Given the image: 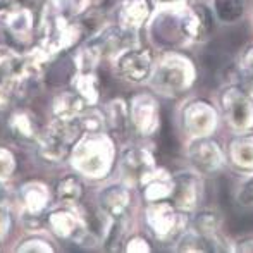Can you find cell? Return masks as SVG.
I'll list each match as a JSON object with an SVG mask.
<instances>
[{
	"label": "cell",
	"mask_w": 253,
	"mask_h": 253,
	"mask_svg": "<svg viewBox=\"0 0 253 253\" xmlns=\"http://www.w3.org/2000/svg\"><path fill=\"white\" fill-rule=\"evenodd\" d=\"M71 84H73V90L86 100L88 105H97L98 103L100 83H98V78L95 73H80V71H76Z\"/></svg>",
	"instance_id": "cell-23"
},
{
	"label": "cell",
	"mask_w": 253,
	"mask_h": 253,
	"mask_svg": "<svg viewBox=\"0 0 253 253\" xmlns=\"http://www.w3.org/2000/svg\"><path fill=\"white\" fill-rule=\"evenodd\" d=\"M205 177H202L193 169H179L172 172V191H170L169 200L188 213H193L200 209L205 193Z\"/></svg>",
	"instance_id": "cell-11"
},
{
	"label": "cell",
	"mask_w": 253,
	"mask_h": 253,
	"mask_svg": "<svg viewBox=\"0 0 253 253\" xmlns=\"http://www.w3.org/2000/svg\"><path fill=\"white\" fill-rule=\"evenodd\" d=\"M209 3L222 26H236L248 14L247 0H209Z\"/></svg>",
	"instance_id": "cell-18"
},
{
	"label": "cell",
	"mask_w": 253,
	"mask_h": 253,
	"mask_svg": "<svg viewBox=\"0 0 253 253\" xmlns=\"http://www.w3.org/2000/svg\"><path fill=\"white\" fill-rule=\"evenodd\" d=\"M16 170V157L7 148L0 147V179H5Z\"/></svg>",
	"instance_id": "cell-32"
},
{
	"label": "cell",
	"mask_w": 253,
	"mask_h": 253,
	"mask_svg": "<svg viewBox=\"0 0 253 253\" xmlns=\"http://www.w3.org/2000/svg\"><path fill=\"white\" fill-rule=\"evenodd\" d=\"M145 203L169 200L172 191V172L159 167L157 172L140 188Z\"/></svg>",
	"instance_id": "cell-20"
},
{
	"label": "cell",
	"mask_w": 253,
	"mask_h": 253,
	"mask_svg": "<svg viewBox=\"0 0 253 253\" xmlns=\"http://www.w3.org/2000/svg\"><path fill=\"white\" fill-rule=\"evenodd\" d=\"M117 167L121 181L133 190L143 186L159 169L153 152L145 147H127L121 155Z\"/></svg>",
	"instance_id": "cell-10"
},
{
	"label": "cell",
	"mask_w": 253,
	"mask_h": 253,
	"mask_svg": "<svg viewBox=\"0 0 253 253\" xmlns=\"http://www.w3.org/2000/svg\"><path fill=\"white\" fill-rule=\"evenodd\" d=\"M222 123L219 107L207 97L186 98L177 109V124L181 133L190 138L212 136L219 131Z\"/></svg>",
	"instance_id": "cell-5"
},
{
	"label": "cell",
	"mask_w": 253,
	"mask_h": 253,
	"mask_svg": "<svg viewBox=\"0 0 253 253\" xmlns=\"http://www.w3.org/2000/svg\"><path fill=\"white\" fill-rule=\"evenodd\" d=\"M84 193V184L81 181L80 174H67L62 179L57 181L55 184V197L59 202H62V205L74 207L81 202Z\"/></svg>",
	"instance_id": "cell-22"
},
{
	"label": "cell",
	"mask_w": 253,
	"mask_h": 253,
	"mask_svg": "<svg viewBox=\"0 0 253 253\" xmlns=\"http://www.w3.org/2000/svg\"><path fill=\"white\" fill-rule=\"evenodd\" d=\"M250 91H252V95H253V84H252V90Z\"/></svg>",
	"instance_id": "cell-38"
},
{
	"label": "cell",
	"mask_w": 253,
	"mask_h": 253,
	"mask_svg": "<svg viewBox=\"0 0 253 253\" xmlns=\"http://www.w3.org/2000/svg\"><path fill=\"white\" fill-rule=\"evenodd\" d=\"M5 197H7V191H5V188L2 186V183H0V203H3Z\"/></svg>",
	"instance_id": "cell-35"
},
{
	"label": "cell",
	"mask_w": 253,
	"mask_h": 253,
	"mask_svg": "<svg viewBox=\"0 0 253 253\" xmlns=\"http://www.w3.org/2000/svg\"><path fill=\"white\" fill-rule=\"evenodd\" d=\"M88 107L90 105L80 93L69 90L55 95L52 102V112L55 119H78Z\"/></svg>",
	"instance_id": "cell-19"
},
{
	"label": "cell",
	"mask_w": 253,
	"mask_h": 253,
	"mask_svg": "<svg viewBox=\"0 0 253 253\" xmlns=\"http://www.w3.org/2000/svg\"><path fill=\"white\" fill-rule=\"evenodd\" d=\"M217 26L219 23L209 0H191L190 5L179 12V28L186 47L209 43Z\"/></svg>",
	"instance_id": "cell-8"
},
{
	"label": "cell",
	"mask_w": 253,
	"mask_h": 253,
	"mask_svg": "<svg viewBox=\"0 0 253 253\" xmlns=\"http://www.w3.org/2000/svg\"><path fill=\"white\" fill-rule=\"evenodd\" d=\"M250 21H252V30H253V12H252V16H250Z\"/></svg>",
	"instance_id": "cell-36"
},
{
	"label": "cell",
	"mask_w": 253,
	"mask_h": 253,
	"mask_svg": "<svg viewBox=\"0 0 253 253\" xmlns=\"http://www.w3.org/2000/svg\"><path fill=\"white\" fill-rule=\"evenodd\" d=\"M215 103L231 133L253 131V95L241 81L224 83L215 95Z\"/></svg>",
	"instance_id": "cell-3"
},
{
	"label": "cell",
	"mask_w": 253,
	"mask_h": 253,
	"mask_svg": "<svg viewBox=\"0 0 253 253\" xmlns=\"http://www.w3.org/2000/svg\"><path fill=\"white\" fill-rule=\"evenodd\" d=\"M155 12H170L177 14L183 12L188 5L191 3V0H150Z\"/></svg>",
	"instance_id": "cell-29"
},
{
	"label": "cell",
	"mask_w": 253,
	"mask_h": 253,
	"mask_svg": "<svg viewBox=\"0 0 253 253\" xmlns=\"http://www.w3.org/2000/svg\"><path fill=\"white\" fill-rule=\"evenodd\" d=\"M153 14L155 9L150 0H124L117 23L129 31H140L141 28L148 26Z\"/></svg>",
	"instance_id": "cell-16"
},
{
	"label": "cell",
	"mask_w": 253,
	"mask_h": 253,
	"mask_svg": "<svg viewBox=\"0 0 253 253\" xmlns=\"http://www.w3.org/2000/svg\"><path fill=\"white\" fill-rule=\"evenodd\" d=\"M184 159L188 167L198 172L202 177H215L227 167L226 148L215 138L212 136H200L190 138L184 143Z\"/></svg>",
	"instance_id": "cell-7"
},
{
	"label": "cell",
	"mask_w": 253,
	"mask_h": 253,
	"mask_svg": "<svg viewBox=\"0 0 253 253\" xmlns=\"http://www.w3.org/2000/svg\"><path fill=\"white\" fill-rule=\"evenodd\" d=\"M131 190L124 181L109 183L97 195L98 209L112 220H124L131 209Z\"/></svg>",
	"instance_id": "cell-13"
},
{
	"label": "cell",
	"mask_w": 253,
	"mask_h": 253,
	"mask_svg": "<svg viewBox=\"0 0 253 253\" xmlns=\"http://www.w3.org/2000/svg\"><path fill=\"white\" fill-rule=\"evenodd\" d=\"M52 5L62 16L73 19V17H80L81 14L86 12L93 5V0H52Z\"/></svg>",
	"instance_id": "cell-26"
},
{
	"label": "cell",
	"mask_w": 253,
	"mask_h": 253,
	"mask_svg": "<svg viewBox=\"0 0 253 253\" xmlns=\"http://www.w3.org/2000/svg\"><path fill=\"white\" fill-rule=\"evenodd\" d=\"M236 71L243 80H248L253 84V42L245 45L238 53Z\"/></svg>",
	"instance_id": "cell-27"
},
{
	"label": "cell",
	"mask_w": 253,
	"mask_h": 253,
	"mask_svg": "<svg viewBox=\"0 0 253 253\" xmlns=\"http://www.w3.org/2000/svg\"><path fill=\"white\" fill-rule=\"evenodd\" d=\"M0 60H2V57H0Z\"/></svg>",
	"instance_id": "cell-39"
},
{
	"label": "cell",
	"mask_w": 253,
	"mask_h": 253,
	"mask_svg": "<svg viewBox=\"0 0 253 253\" xmlns=\"http://www.w3.org/2000/svg\"><path fill=\"white\" fill-rule=\"evenodd\" d=\"M197 76V64L188 53L183 50H164L157 53L148 88L159 98L176 100L195 86Z\"/></svg>",
	"instance_id": "cell-1"
},
{
	"label": "cell",
	"mask_w": 253,
	"mask_h": 253,
	"mask_svg": "<svg viewBox=\"0 0 253 253\" xmlns=\"http://www.w3.org/2000/svg\"><path fill=\"white\" fill-rule=\"evenodd\" d=\"M10 129H12L14 134H17L21 138H26V140L35 138V124L31 121V117L24 112H17L16 116H12V119H10Z\"/></svg>",
	"instance_id": "cell-28"
},
{
	"label": "cell",
	"mask_w": 253,
	"mask_h": 253,
	"mask_svg": "<svg viewBox=\"0 0 253 253\" xmlns=\"http://www.w3.org/2000/svg\"><path fill=\"white\" fill-rule=\"evenodd\" d=\"M145 224L159 243L172 247L191 226V213L177 209L170 200L145 205Z\"/></svg>",
	"instance_id": "cell-4"
},
{
	"label": "cell",
	"mask_w": 253,
	"mask_h": 253,
	"mask_svg": "<svg viewBox=\"0 0 253 253\" xmlns=\"http://www.w3.org/2000/svg\"><path fill=\"white\" fill-rule=\"evenodd\" d=\"M233 252L253 253V234H245V236L233 240Z\"/></svg>",
	"instance_id": "cell-33"
},
{
	"label": "cell",
	"mask_w": 253,
	"mask_h": 253,
	"mask_svg": "<svg viewBox=\"0 0 253 253\" xmlns=\"http://www.w3.org/2000/svg\"><path fill=\"white\" fill-rule=\"evenodd\" d=\"M234 203L241 209H253V172L240 176L234 188Z\"/></svg>",
	"instance_id": "cell-25"
},
{
	"label": "cell",
	"mask_w": 253,
	"mask_h": 253,
	"mask_svg": "<svg viewBox=\"0 0 253 253\" xmlns=\"http://www.w3.org/2000/svg\"><path fill=\"white\" fill-rule=\"evenodd\" d=\"M157 53L159 52H153V48L140 43L124 48L112 59L114 73L131 84H148L157 62Z\"/></svg>",
	"instance_id": "cell-9"
},
{
	"label": "cell",
	"mask_w": 253,
	"mask_h": 253,
	"mask_svg": "<svg viewBox=\"0 0 253 253\" xmlns=\"http://www.w3.org/2000/svg\"><path fill=\"white\" fill-rule=\"evenodd\" d=\"M129 123L131 129L141 138H150L157 134L160 127V103L153 91L138 93L129 102Z\"/></svg>",
	"instance_id": "cell-12"
},
{
	"label": "cell",
	"mask_w": 253,
	"mask_h": 253,
	"mask_svg": "<svg viewBox=\"0 0 253 253\" xmlns=\"http://www.w3.org/2000/svg\"><path fill=\"white\" fill-rule=\"evenodd\" d=\"M227 167L238 176L253 172V131L250 133H231L226 145Z\"/></svg>",
	"instance_id": "cell-14"
},
{
	"label": "cell",
	"mask_w": 253,
	"mask_h": 253,
	"mask_svg": "<svg viewBox=\"0 0 253 253\" xmlns=\"http://www.w3.org/2000/svg\"><path fill=\"white\" fill-rule=\"evenodd\" d=\"M17 252H55L50 241L43 240L40 236L30 238V240L23 241L21 247H17Z\"/></svg>",
	"instance_id": "cell-30"
},
{
	"label": "cell",
	"mask_w": 253,
	"mask_h": 253,
	"mask_svg": "<svg viewBox=\"0 0 253 253\" xmlns=\"http://www.w3.org/2000/svg\"><path fill=\"white\" fill-rule=\"evenodd\" d=\"M84 134L78 119H53L40 134V153L48 162H64L71 159L74 145Z\"/></svg>",
	"instance_id": "cell-6"
},
{
	"label": "cell",
	"mask_w": 253,
	"mask_h": 253,
	"mask_svg": "<svg viewBox=\"0 0 253 253\" xmlns=\"http://www.w3.org/2000/svg\"><path fill=\"white\" fill-rule=\"evenodd\" d=\"M0 2H12V0H0Z\"/></svg>",
	"instance_id": "cell-37"
},
{
	"label": "cell",
	"mask_w": 253,
	"mask_h": 253,
	"mask_svg": "<svg viewBox=\"0 0 253 253\" xmlns=\"http://www.w3.org/2000/svg\"><path fill=\"white\" fill-rule=\"evenodd\" d=\"M0 30L19 43H28L33 35V14L30 9L0 10Z\"/></svg>",
	"instance_id": "cell-15"
},
{
	"label": "cell",
	"mask_w": 253,
	"mask_h": 253,
	"mask_svg": "<svg viewBox=\"0 0 253 253\" xmlns=\"http://www.w3.org/2000/svg\"><path fill=\"white\" fill-rule=\"evenodd\" d=\"M74 172L81 177L97 181L110 174L116 164V143L107 131L84 133L74 145L69 159Z\"/></svg>",
	"instance_id": "cell-2"
},
{
	"label": "cell",
	"mask_w": 253,
	"mask_h": 253,
	"mask_svg": "<svg viewBox=\"0 0 253 253\" xmlns=\"http://www.w3.org/2000/svg\"><path fill=\"white\" fill-rule=\"evenodd\" d=\"M170 250L177 252V253H198V252L209 253L210 245L203 234H200L198 231H195L193 227L190 226V229L170 247Z\"/></svg>",
	"instance_id": "cell-24"
},
{
	"label": "cell",
	"mask_w": 253,
	"mask_h": 253,
	"mask_svg": "<svg viewBox=\"0 0 253 253\" xmlns=\"http://www.w3.org/2000/svg\"><path fill=\"white\" fill-rule=\"evenodd\" d=\"M10 229V215L9 210L3 207V203H0V240L7 236Z\"/></svg>",
	"instance_id": "cell-34"
},
{
	"label": "cell",
	"mask_w": 253,
	"mask_h": 253,
	"mask_svg": "<svg viewBox=\"0 0 253 253\" xmlns=\"http://www.w3.org/2000/svg\"><path fill=\"white\" fill-rule=\"evenodd\" d=\"M21 198L30 215H40L50 203V190L42 181H30L21 188Z\"/></svg>",
	"instance_id": "cell-21"
},
{
	"label": "cell",
	"mask_w": 253,
	"mask_h": 253,
	"mask_svg": "<svg viewBox=\"0 0 253 253\" xmlns=\"http://www.w3.org/2000/svg\"><path fill=\"white\" fill-rule=\"evenodd\" d=\"M124 250L129 253H150L153 252V248H152V243L143 234H133V236L126 241Z\"/></svg>",
	"instance_id": "cell-31"
},
{
	"label": "cell",
	"mask_w": 253,
	"mask_h": 253,
	"mask_svg": "<svg viewBox=\"0 0 253 253\" xmlns=\"http://www.w3.org/2000/svg\"><path fill=\"white\" fill-rule=\"evenodd\" d=\"M105 131L110 136H124L131 129L129 105L123 98H112L102 107Z\"/></svg>",
	"instance_id": "cell-17"
}]
</instances>
